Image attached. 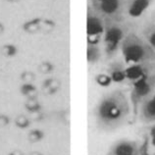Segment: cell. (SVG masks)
I'll use <instances>...</instances> for the list:
<instances>
[{"label":"cell","mask_w":155,"mask_h":155,"mask_svg":"<svg viewBox=\"0 0 155 155\" xmlns=\"http://www.w3.org/2000/svg\"><path fill=\"white\" fill-rule=\"evenodd\" d=\"M155 91V74L138 79L132 83L130 101L134 115H137L138 108L143 101L152 95Z\"/></svg>","instance_id":"5"},{"label":"cell","mask_w":155,"mask_h":155,"mask_svg":"<svg viewBox=\"0 0 155 155\" xmlns=\"http://www.w3.org/2000/svg\"><path fill=\"white\" fill-rule=\"evenodd\" d=\"M140 35L155 51V21L150 20L149 22L145 23L140 31Z\"/></svg>","instance_id":"11"},{"label":"cell","mask_w":155,"mask_h":155,"mask_svg":"<svg viewBox=\"0 0 155 155\" xmlns=\"http://www.w3.org/2000/svg\"><path fill=\"white\" fill-rule=\"evenodd\" d=\"M128 65L125 63L123 59L114 60L109 64L107 69V75L110 77L112 81L115 83H122L127 80L126 71H127Z\"/></svg>","instance_id":"10"},{"label":"cell","mask_w":155,"mask_h":155,"mask_svg":"<svg viewBox=\"0 0 155 155\" xmlns=\"http://www.w3.org/2000/svg\"><path fill=\"white\" fill-rule=\"evenodd\" d=\"M10 155H24L22 152H20V151H14V152H12Z\"/></svg>","instance_id":"22"},{"label":"cell","mask_w":155,"mask_h":155,"mask_svg":"<svg viewBox=\"0 0 155 155\" xmlns=\"http://www.w3.org/2000/svg\"><path fill=\"white\" fill-rule=\"evenodd\" d=\"M104 55L100 43H88L87 44V61L89 64H96L102 59Z\"/></svg>","instance_id":"12"},{"label":"cell","mask_w":155,"mask_h":155,"mask_svg":"<svg viewBox=\"0 0 155 155\" xmlns=\"http://www.w3.org/2000/svg\"><path fill=\"white\" fill-rule=\"evenodd\" d=\"M41 69H42L43 72H48V71H50V66H49V65H47V64H43Z\"/></svg>","instance_id":"20"},{"label":"cell","mask_w":155,"mask_h":155,"mask_svg":"<svg viewBox=\"0 0 155 155\" xmlns=\"http://www.w3.org/2000/svg\"><path fill=\"white\" fill-rule=\"evenodd\" d=\"M137 115H140V119L143 123H155V93L150 95L140 104Z\"/></svg>","instance_id":"9"},{"label":"cell","mask_w":155,"mask_h":155,"mask_svg":"<svg viewBox=\"0 0 155 155\" xmlns=\"http://www.w3.org/2000/svg\"><path fill=\"white\" fill-rule=\"evenodd\" d=\"M150 136H151L152 138H155V125L150 130Z\"/></svg>","instance_id":"21"},{"label":"cell","mask_w":155,"mask_h":155,"mask_svg":"<svg viewBox=\"0 0 155 155\" xmlns=\"http://www.w3.org/2000/svg\"><path fill=\"white\" fill-rule=\"evenodd\" d=\"M16 125L20 128H27L28 126V120L26 117L24 116H20L16 119Z\"/></svg>","instance_id":"15"},{"label":"cell","mask_w":155,"mask_h":155,"mask_svg":"<svg viewBox=\"0 0 155 155\" xmlns=\"http://www.w3.org/2000/svg\"><path fill=\"white\" fill-rule=\"evenodd\" d=\"M105 21L91 8L87 9V40L88 43H100L102 41Z\"/></svg>","instance_id":"6"},{"label":"cell","mask_w":155,"mask_h":155,"mask_svg":"<svg viewBox=\"0 0 155 155\" xmlns=\"http://www.w3.org/2000/svg\"><path fill=\"white\" fill-rule=\"evenodd\" d=\"M23 92L25 93V94H28V93H31L32 91H35V88H34V87H31V85H30V84H26V85H24L23 87Z\"/></svg>","instance_id":"17"},{"label":"cell","mask_w":155,"mask_h":155,"mask_svg":"<svg viewBox=\"0 0 155 155\" xmlns=\"http://www.w3.org/2000/svg\"><path fill=\"white\" fill-rule=\"evenodd\" d=\"M140 151V147L136 141L121 140L110 148L108 155H138Z\"/></svg>","instance_id":"8"},{"label":"cell","mask_w":155,"mask_h":155,"mask_svg":"<svg viewBox=\"0 0 155 155\" xmlns=\"http://www.w3.org/2000/svg\"><path fill=\"white\" fill-rule=\"evenodd\" d=\"M120 52L127 65L155 61V51L136 28L124 38Z\"/></svg>","instance_id":"2"},{"label":"cell","mask_w":155,"mask_h":155,"mask_svg":"<svg viewBox=\"0 0 155 155\" xmlns=\"http://www.w3.org/2000/svg\"><path fill=\"white\" fill-rule=\"evenodd\" d=\"M154 0H126V16L130 19H137L143 15Z\"/></svg>","instance_id":"7"},{"label":"cell","mask_w":155,"mask_h":155,"mask_svg":"<svg viewBox=\"0 0 155 155\" xmlns=\"http://www.w3.org/2000/svg\"><path fill=\"white\" fill-rule=\"evenodd\" d=\"M15 48L11 45H8V46H5L4 47V52H5V54L7 55H13L15 53Z\"/></svg>","instance_id":"18"},{"label":"cell","mask_w":155,"mask_h":155,"mask_svg":"<svg viewBox=\"0 0 155 155\" xmlns=\"http://www.w3.org/2000/svg\"><path fill=\"white\" fill-rule=\"evenodd\" d=\"M1 31H2V28H1V26H0V32H1Z\"/></svg>","instance_id":"25"},{"label":"cell","mask_w":155,"mask_h":155,"mask_svg":"<svg viewBox=\"0 0 155 155\" xmlns=\"http://www.w3.org/2000/svg\"><path fill=\"white\" fill-rule=\"evenodd\" d=\"M8 122H9V120H8L7 117L0 116V126H5L8 124Z\"/></svg>","instance_id":"19"},{"label":"cell","mask_w":155,"mask_h":155,"mask_svg":"<svg viewBox=\"0 0 155 155\" xmlns=\"http://www.w3.org/2000/svg\"><path fill=\"white\" fill-rule=\"evenodd\" d=\"M134 30V23L127 19L120 21L105 22L104 32L102 35L103 53L107 60L114 59L120 52L121 44L130 31Z\"/></svg>","instance_id":"3"},{"label":"cell","mask_w":155,"mask_h":155,"mask_svg":"<svg viewBox=\"0 0 155 155\" xmlns=\"http://www.w3.org/2000/svg\"><path fill=\"white\" fill-rule=\"evenodd\" d=\"M26 107L28 108V110H30V111H31V112H36L39 109L38 104L34 100L28 101V102L27 103V105H26Z\"/></svg>","instance_id":"16"},{"label":"cell","mask_w":155,"mask_h":155,"mask_svg":"<svg viewBox=\"0 0 155 155\" xmlns=\"http://www.w3.org/2000/svg\"><path fill=\"white\" fill-rule=\"evenodd\" d=\"M43 137V134L42 132H40L38 130H31L30 136H28V138H30V140L31 142H36L40 140Z\"/></svg>","instance_id":"14"},{"label":"cell","mask_w":155,"mask_h":155,"mask_svg":"<svg viewBox=\"0 0 155 155\" xmlns=\"http://www.w3.org/2000/svg\"><path fill=\"white\" fill-rule=\"evenodd\" d=\"M151 20H153V21H155V12L152 14V16H151Z\"/></svg>","instance_id":"23"},{"label":"cell","mask_w":155,"mask_h":155,"mask_svg":"<svg viewBox=\"0 0 155 155\" xmlns=\"http://www.w3.org/2000/svg\"><path fill=\"white\" fill-rule=\"evenodd\" d=\"M88 7L107 21L127 19L126 0H88Z\"/></svg>","instance_id":"4"},{"label":"cell","mask_w":155,"mask_h":155,"mask_svg":"<svg viewBox=\"0 0 155 155\" xmlns=\"http://www.w3.org/2000/svg\"><path fill=\"white\" fill-rule=\"evenodd\" d=\"M132 113L130 96L122 89H113L101 97L94 109L97 128L106 133L119 130L127 124Z\"/></svg>","instance_id":"1"},{"label":"cell","mask_w":155,"mask_h":155,"mask_svg":"<svg viewBox=\"0 0 155 155\" xmlns=\"http://www.w3.org/2000/svg\"><path fill=\"white\" fill-rule=\"evenodd\" d=\"M96 81H97V83H98L100 85H102V87H107V85H109L110 83L112 81L111 79H110V77L107 74L97 76Z\"/></svg>","instance_id":"13"},{"label":"cell","mask_w":155,"mask_h":155,"mask_svg":"<svg viewBox=\"0 0 155 155\" xmlns=\"http://www.w3.org/2000/svg\"><path fill=\"white\" fill-rule=\"evenodd\" d=\"M31 155H41V154L38 153V152H34V153H31Z\"/></svg>","instance_id":"24"}]
</instances>
